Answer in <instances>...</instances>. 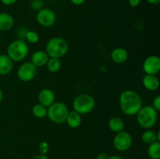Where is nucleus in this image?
I'll list each match as a JSON object with an SVG mask.
<instances>
[{
  "label": "nucleus",
  "instance_id": "11",
  "mask_svg": "<svg viewBox=\"0 0 160 159\" xmlns=\"http://www.w3.org/2000/svg\"><path fill=\"white\" fill-rule=\"evenodd\" d=\"M38 99L39 104L48 108L56 101V94L51 89L44 88L39 91Z\"/></svg>",
  "mask_w": 160,
  "mask_h": 159
},
{
  "label": "nucleus",
  "instance_id": "9",
  "mask_svg": "<svg viewBox=\"0 0 160 159\" xmlns=\"http://www.w3.org/2000/svg\"><path fill=\"white\" fill-rule=\"evenodd\" d=\"M38 68L31 62H23L17 70V77L23 82H30L35 78Z\"/></svg>",
  "mask_w": 160,
  "mask_h": 159
},
{
  "label": "nucleus",
  "instance_id": "25",
  "mask_svg": "<svg viewBox=\"0 0 160 159\" xmlns=\"http://www.w3.org/2000/svg\"><path fill=\"white\" fill-rule=\"evenodd\" d=\"M48 150H49V146H48V143L46 141H42L39 144V151H40V154H46Z\"/></svg>",
  "mask_w": 160,
  "mask_h": 159
},
{
  "label": "nucleus",
  "instance_id": "7",
  "mask_svg": "<svg viewBox=\"0 0 160 159\" xmlns=\"http://www.w3.org/2000/svg\"><path fill=\"white\" fill-rule=\"evenodd\" d=\"M133 143L132 136L127 131L123 130L116 133L112 140V144L117 151H127L131 147Z\"/></svg>",
  "mask_w": 160,
  "mask_h": 159
},
{
  "label": "nucleus",
  "instance_id": "21",
  "mask_svg": "<svg viewBox=\"0 0 160 159\" xmlns=\"http://www.w3.org/2000/svg\"><path fill=\"white\" fill-rule=\"evenodd\" d=\"M61 65H62V64H61V61L59 60V59L49 57L45 66H46L47 70H48L50 73H56L60 70Z\"/></svg>",
  "mask_w": 160,
  "mask_h": 159
},
{
  "label": "nucleus",
  "instance_id": "34",
  "mask_svg": "<svg viewBox=\"0 0 160 159\" xmlns=\"http://www.w3.org/2000/svg\"><path fill=\"white\" fill-rule=\"evenodd\" d=\"M3 98H4V92H3V90L0 88V103L2 101Z\"/></svg>",
  "mask_w": 160,
  "mask_h": 159
},
{
  "label": "nucleus",
  "instance_id": "4",
  "mask_svg": "<svg viewBox=\"0 0 160 159\" xmlns=\"http://www.w3.org/2000/svg\"><path fill=\"white\" fill-rule=\"evenodd\" d=\"M29 54V47L28 43L22 39L14 40L8 45L6 55L13 62H21Z\"/></svg>",
  "mask_w": 160,
  "mask_h": 159
},
{
  "label": "nucleus",
  "instance_id": "18",
  "mask_svg": "<svg viewBox=\"0 0 160 159\" xmlns=\"http://www.w3.org/2000/svg\"><path fill=\"white\" fill-rule=\"evenodd\" d=\"M108 127L112 132L117 133V132L124 130V121L123 118L119 116H112L108 121Z\"/></svg>",
  "mask_w": 160,
  "mask_h": 159
},
{
  "label": "nucleus",
  "instance_id": "33",
  "mask_svg": "<svg viewBox=\"0 0 160 159\" xmlns=\"http://www.w3.org/2000/svg\"><path fill=\"white\" fill-rule=\"evenodd\" d=\"M149 4L158 5L160 2V0H146Z\"/></svg>",
  "mask_w": 160,
  "mask_h": 159
},
{
  "label": "nucleus",
  "instance_id": "31",
  "mask_svg": "<svg viewBox=\"0 0 160 159\" xmlns=\"http://www.w3.org/2000/svg\"><path fill=\"white\" fill-rule=\"evenodd\" d=\"M109 156L105 153H100L97 155V159H108Z\"/></svg>",
  "mask_w": 160,
  "mask_h": 159
},
{
  "label": "nucleus",
  "instance_id": "22",
  "mask_svg": "<svg viewBox=\"0 0 160 159\" xmlns=\"http://www.w3.org/2000/svg\"><path fill=\"white\" fill-rule=\"evenodd\" d=\"M31 111H32L33 115L35 118H44L47 117V107L39 104V103L34 104Z\"/></svg>",
  "mask_w": 160,
  "mask_h": 159
},
{
  "label": "nucleus",
  "instance_id": "13",
  "mask_svg": "<svg viewBox=\"0 0 160 159\" xmlns=\"http://www.w3.org/2000/svg\"><path fill=\"white\" fill-rule=\"evenodd\" d=\"M13 62L7 55H0V75H9L13 70Z\"/></svg>",
  "mask_w": 160,
  "mask_h": 159
},
{
  "label": "nucleus",
  "instance_id": "2",
  "mask_svg": "<svg viewBox=\"0 0 160 159\" xmlns=\"http://www.w3.org/2000/svg\"><path fill=\"white\" fill-rule=\"evenodd\" d=\"M68 51V42L60 37H52L45 45V51L50 58L60 59L65 56Z\"/></svg>",
  "mask_w": 160,
  "mask_h": 159
},
{
  "label": "nucleus",
  "instance_id": "30",
  "mask_svg": "<svg viewBox=\"0 0 160 159\" xmlns=\"http://www.w3.org/2000/svg\"><path fill=\"white\" fill-rule=\"evenodd\" d=\"M70 2L74 6H81L85 2L86 0H70Z\"/></svg>",
  "mask_w": 160,
  "mask_h": 159
},
{
  "label": "nucleus",
  "instance_id": "28",
  "mask_svg": "<svg viewBox=\"0 0 160 159\" xmlns=\"http://www.w3.org/2000/svg\"><path fill=\"white\" fill-rule=\"evenodd\" d=\"M18 0H1L2 3H3L6 6H12V5L15 4Z\"/></svg>",
  "mask_w": 160,
  "mask_h": 159
},
{
  "label": "nucleus",
  "instance_id": "5",
  "mask_svg": "<svg viewBox=\"0 0 160 159\" xmlns=\"http://www.w3.org/2000/svg\"><path fill=\"white\" fill-rule=\"evenodd\" d=\"M69 112L67 104L60 101H55L47 108V117L55 124H62L66 123Z\"/></svg>",
  "mask_w": 160,
  "mask_h": 159
},
{
  "label": "nucleus",
  "instance_id": "3",
  "mask_svg": "<svg viewBox=\"0 0 160 159\" xmlns=\"http://www.w3.org/2000/svg\"><path fill=\"white\" fill-rule=\"evenodd\" d=\"M135 115L138 125L145 129H152L157 123L158 112L152 105L142 106Z\"/></svg>",
  "mask_w": 160,
  "mask_h": 159
},
{
  "label": "nucleus",
  "instance_id": "15",
  "mask_svg": "<svg viewBox=\"0 0 160 159\" xmlns=\"http://www.w3.org/2000/svg\"><path fill=\"white\" fill-rule=\"evenodd\" d=\"M111 59L114 63L122 64L126 62L129 57L128 50L123 48H114L111 52Z\"/></svg>",
  "mask_w": 160,
  "mask_h": 159
},
{
  "label": "nucleus",
  "instance_id": "26",
  "mask_svg": "<svg viewBox=\"0 0 160 159\" xmlns=\"http://www.w3.org/2000/svg\"><path fill=\"white\" fill-rule=\"evenodd\" d=\"M153 108L157 111L158 112L160 111V95H157L154 98L152 101V104Z\"/></svg>",
  "mask_w": 160,
  "mask_h": 159
},
{
  "label": "nucleus",
  "instance_id": "10",
  "mask_svg": "<svg viewBox=\"0 0 160 159\" xmlns=\"http://www.w3.org/2000/svg\"><path fill=\"white\" fill-rule=\"evenodd\" d=\"M145 74L156 75L160 71V58L156 55L148 56L142 64Z\"/></svg>",
  "mask_w": 160,
  "mask_h": 159
},
{
  "label": "nucleus",
  "instance_id": "23",
  "mask_svg": "<svg viewBox=\"0 0 160 159\" xmlns=\"http://www.w3.org/2000/svg\"><path fill=\"white\" fill-rule=\"evenodd\" d=\"M24 38L28 42L31 44H36L39 41V35L37 32L31 30H28L25 33Z\"/></svg>",
  "mask_w": 160,
  "mask_h": 159
},
{
  "label": "nucleus",
  "instance_id": "19",
  "mask_svg": "<svg viewBox=\"0 0 160 159\" xmlns=\"http://www.w3.org/2000/svg\"><path fill=\"white\" fill-rule=\"evenodd\" d=\"M67 126L71 129H77L79 127L82 123V118L81 115L75 111L69 112L68 115H67V120H66Z\"/></svg>",
  "mask_w": 160,
  "mask_h": 159
},
{
  "label": "nucleus",
  "instance_id": "32",
  "mask_svg": "<svg viewBox=\"0 0 160 159\" xmlns=\"http://www.w3.org/2000/svg\"><path fill=\"white\" fill-rule=\"evenodd\" d=\"M108 159H123L121 156L117 155V154H113V155H110L108 157Z\"/></svg>",
  "mask_w": 160,
  "mask_h": 159
},
{
  "label": "nucleus",
  "instance_id": "29",
  "mask_svg": "<svg viewBox=\"0 0 160 159\" xmlns=\"http://www.w3.org/2000/svg\"><path fill=\"white\" fill-rule=\"evenodd\" d=\"M31 159H48V157H47L46 154H37V155L33 156L32 157H31Z\"/></svg>",
  "mask_w": 160,
  "mask_h": 159
},
{
  "label": "nucleus",
  "instance_id": "27",
  "mask_svg": "<svg viewBox=\"0 0 160 159\" xmlns=\"http://www.w3.org/2000/svg\"><path fill=\"white\" fill-rule=\"evenodd\" d=\"M128 2H129L130 6H131V7L134 8L139 6V4L141 3L142 0H128Z\"/></svg>",
  "mask_w": 160,
  "mask_h": 159
},
{
  "label": "nucleus",
  "instance_id": "20",
  "mask_svg": "<svg viewBox=\"0 0 160 159\" xmlns=\"http://www.w3.org/2000/svg\"><path fill=\"white\" fill-rule=\"evenodd\" d=\"M147 152L151 159H160V142L156 141L148 145Z\"/></svg>",
  "mask_w": 160,
  "mask_h": 159
},
{
  "label": "nucleus",
  "instance_id": "24",
  "mask_svg": "<svg viewBox=\"0 0 160 159\" xmlns=\"http://www.w3.org/2000/svg\"><path fill=\"white\" fill-rule=\"evenodd\" d=\"M43 2L42 0H31L30 6L34 11H38L43 8Z\"/></svg>",
  "mask_w": 160,
  "mask_h": 159
},
{
  "label": "nucleus",
  "instance_id": "1",
  "mask_svg": "<svg viewBox=\"0 0 160 159\" xmlns=\"http://www.w3.org/2000/svg\"><path fill=\"white\" fill-rule=\"evenodd\" d=\"M119 104L121 112L124 115L133 116L138 112L143 106L142 97L133 90H125L120 94Z\"/></svg>",
  "mask_w": 160,
  "mask_h": 159
},
{
  "label": "nucleus",
  "instance_id": "14",
  "mask_svg": "<svg viewBox=\"0 0 160 159\" xmlns=\"http://www.w3.org/2000/svg\"><path fill=\"white\" fill-rule=\"evenodd\" d=\"M48 59H49V56L48 55L46 51L38 50V51H34L31 55V62H32L37 68H38V67H42L46 65Z\"/></svg>",
  "mask_w": 160,
  "mask_h": 159
},
{
  "label": "nucleus",
  "instance_id": "16",
  "mask_svg": "<svg viewBox=\"0 0 160 159\" xmlns=\"http://www.w3.org/2000/svg\"><path fill=\"white\" fill-rule=\"evenodd\" d=\"M141 139H142V142L147 145H149L156 141L160 142V132L159 131L156 132L151 129H145L142 132Z\"/></svg>",
  "mask_w": 160,
  "mask_h": 159
},
{
  "label": "nucleus",
  "instance_id": "6",
  "mask_svg": "<svg viewBox=\"0 0 160 159\" xmlns=\"http://www.w3.org/2000/svg\"><path fill=\"white\" fill-rule=\"evenodd\" d=\"M95 100L93 96L88 94H81L75 97L73 101V111L80 115H87L94 110Z\"/></svg>",
  "mask_w": 160,
  "mask_h": 159
},
{
  "label": "nucleus",
  "instance_id": "8",
  "mask_svg": "<svg viewBox=\"0 0 160 159\" xmlns=\"http://www.w3.org/2000/svg\"><path fill=\"white\" fill-rule=\"evenodd\" d=\"M36 21L43 27L52 26L56 22V14L49 8H42L36 13Z\"/></svg>",
  "mask_w": 160,
  "mask_h": 159
},
{
  "label": "nucleus",
  "instance_id": "12",
  "mask_svg": "<svg viewBox=\"0 0 160 159\" xmlns=\"http://www.w3.org/2000/svg\"><path fill=\"white\" fill-rule=\"evenodd\" d=\"M142 84L147 90L156 91L159 89L160 83L156 75L145 74L142 79Z\"/></svg>",
  "mask_w": 160,
  "mask_h": 159
},
{
  "label": "nucleus",
  "instance_id": "17",
  "mask_svg": "<svg viewBox=\"0 0 160 159\" xmlns=\"http://www.w3.org/2000/svg\"><path fill=\"white\" fill-rule=\"evenodd\" d=\"M14 25V18L8 12H0V31H8Z\"/></svg>",
  "mask_w": 160,
  "mask_h": 159
}]
</instances>
